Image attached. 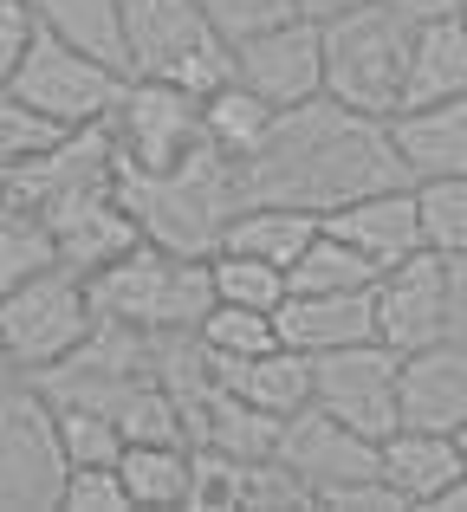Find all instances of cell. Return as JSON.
Returning a JSON list of instances; mask_svg holds the SVG:
<instances>
[{
    "label": "cell",
    "mask_w": 467,
    "mask_h": 512,
    "mask_svg": "<svg viewBox=\"0 0 467 512\" xmlns=\"http://www.w3.org/2000/svg\"><path fill=\"white\" fill-rule=\"evenodd\" d=\"M409 182L403 156L390 143V117H364L338 98H305L273 117L266 143L240 163L247 201H292V208L331 214L357 195Z\"/></svg>",
    "instance_id": "cell-1"
},
{
    "label": "cell",
    "mask_w": 467,
    "mask_h": 512,
    "mask_svg": "<svg viewBox=\"0 0 467 512\" xmlns=\"http://www.w3.org/2000/svg\"><path fill=\"white\" fill-rule=\"evenodd\" d=\"M117 195L137 214L143 240H156V247H169V253H195V260H208V253L221 247V234H228V221L247 208V195H240V163L221 156L215 143H202L189 163H176L163 175L117 169Z\"/></svg>",
    "instance_id": "cell-2"
},
{
    "label": "cell",
    "mask_w": 467,
    "mask_h": 512,
    "mask_svg": "<svg viewBox=\"0 0 467 512\" xmlns=\"http://www.w3.org/2000/svg\"><path fill=\"white\" fill-rule=\"evenodd\" d=\"M98 318L137 331H202L208 305H215V273L195 253H169L156 240H137L130 253H117L111 266L85 279Z\"/></svg>",
    "instance_id": "cell-3"
},
{
    "label": "cell",
    "mask_w": 467,
    "mask_h": 512,
    "mask_svg": "<svg viewBox=\"0 0 467 512\" xmlns=\"http://www.w3.org/2000/svg\"><path fill=\"white\" fill-rule=\"evenodd\" d=\"M325 26V98L351 104L364 117H396L409 98V46L416 26L390 13L383 0H357V7L331 13Z\"/></svg>",
    "instance_id": "cell-4"
},
{
    "label": "cell",
    "mask_w": 467,
    "mask_h": 512,
    "mask_svg": "<svg viewBox=\"0 0 467 512\" xmlns=\"http://www.w3.org/2000/svg\"><path fill=\"white\" fill-rule=\"evenodd\" d=\"M117 7H124L130 78H169L202 98L234 78V46L215 33L202 0H117Z\"/></svg>",
    "instance_id": "cell-5"
},
{
    "label": "cell",
    "mask_w": 467,
    "mask_h": 512,
    "mask_svg": "<svg viewBox=\"0 0 467 512\" xmlns=\"http://www.w3.org/2000/svg\"><path fill=\"white\" fill-rule=\"evenodd\" d=\"M91 325H98V305H91L85 273H72V266H46V273L0 292V344L20 376L65 363L91 338Z\"/></svg>",
    "instance_id": "cell-6"
},
{
    "label": "cell",
    "mask_w": 467,
    "mask_h": 512,
    "mask_svg": "<svg viewBox=\"0 0 467 512\" xmlns=\"http://www.w3.org/2000/svg\"><path fill=\"white\" fill-rule=\"evenodd\" d=\"M124 78L130 72H117L111 59H98V52H85V46H72V39L39 26V39L26 46V59H20V72L7 78V91L26 111H39L46 124L78 130V124H104V117L117 111Z\"/></svg>",
    "instance_id": "cell-7"
},
{
    "label": "cell",
    "mask_w": 467,
    "mask_h": 512,
    "mask_svg": "<svg viewBox=\"0 0 467 512\" xmlns=\"http://www.w3.org/2000/svg\"><path fill=\"white\" fill-rule=\"evenodd\" d=\"M72 474L59 448V409L33 376L0 389V512H52Z\"/></svg>",
    "instance_id": "cell-8"
},
{
    "label": "cell",
    "mask_w": 467,
    "mask_h": 512,
    "mask_svg": "<svg viewBox=\"0 0 467 512\" xmlns=\"http://www.w3.org/2000/svg\"><path fill=\"white\" fill-rule=\"evenodd\" d=\"M104 124H111V143H117V169H143V175L189 163L208 143L202 91H182L169 78H124V98Z\"/></svg>",
    "instance_id": "cell-9"
},
{
    "label": "cell",
    "mask_w": 467,
    "mask_h": 512,
    "mask_svg": "<svg viewBox=\"0 0 467 512\" xmlns=\"http://www.w3.org/2000/svg\"><path fill=\"white\" fill-rule=\"evenodd\" d=\"M396 357L383 338H364V344H344V350H318L312 357V402L338 422H351L357 435L383 441L403 428V409H396Z\"/></svg>",
    "instance_id": "cell-10"
},
{
    "label": "cell",
    "mask_w": 467,
    "mask_h": 512,
    "mask_svg": "<svg viewBox=\"0 0 467 512\" xmlns=\"http://www.w3.org/2000/svg\"><path fill=\"white\" fill-rule=\"evenodd\" d=\"M234 78L253 85L273 111L318 98L325 91V26L312 13H292L253 39H234Z\"/></svg>",
    "instance_id": "cell-11"
},
{
    "label": "cell",
    "mask_w": 467,
    "mask_h": 512,
    "mask_svg": "<svg viewBox=\"0 0 467 512\" xmlns=\"http://www.w3.org/2000/svg\"><path fill=\"white\" fill-rule=\"evenodd\" d=\"M370 305H377V338L396 357L442 344L448 338V260L435 247H422L409 260L383 266L377 286H370Z\"/></svg>",
    "instance_id": "cell-12"
},
{
    "label": "cell",
    "mask_w": 467,
    "mask_h": 512,
    "mask_svg": "<svg viewBox=\"0 0 467 512\" xmlns=\"http://www.w3.org/2000/svg\"><path fill=\"white\" fill-rule=\"evenodd\" d=\"M52 227V247H59V266H72V273H98V266H111L117 253H130L143 240L137 214L124 208V195H117V182H98V188H78V195L52 201V208H39Z\"/></svg>",
    "instance_id": "cell-13"
},
{
    "label": "cell",
    "mask_w": 467,
    "mask_h": 512,
    "mask_svg": "<svg viewBox=\"0 0 467 512\" xmlns=\"http://www.w3.org/2000/svg\"><path fill=\"white\" fill-rule=\"evenodd\" d=\"M273 454H279V461H286L312 493L377 474V441L357 435V428L338 422V415H325L318 402H305V409H292L286 422H279V448H273Z\"/></svg>",
    "instance_id": "cell-14"
},
{
    "label": "cell",
    "mask_w": 467,
    "mask_h": 512,
    "mask_svg": "<svg viewBox=\"0 0 467 512\" xmlns=\"http://www.w3.org/2000/svg\"><path fill=\"white\" fill-rule=\"evenodd\" d=\"M396 409H403V428L455 435L467 422V344L442 338L429 350H409L396 370Z\"/></svg>",
    "instance_id": "cell-15"
},
{
    "label": "cell",
    "mask_w": 467,
    "mask_h": 512,
    "mask_svg": "<svg viewBox=\"0 0 467 512\" xmlns=\"http://www.w3.org/2000/svg\"><path fill=\"white\" fill-rule=\"evenodd\" d=\"M325 227L338 240H351L377 273L396 266V260H409V253H422V214H416V188H409V182L344 201V208L325 214Z\"/></svg>",
    "instance_id": "cell-16"
},
{
    "label": "cell",
    "mask_w": 467,
    "mask_h": 512,
    "mask_svg": "<svg viewBox=\"0 0 467 512\" xmlns=\"http://www.w3.org/2000/svg\"><path fill=\"white\" fill-rule=\"evenodd\" d=\"M273 318H279V344L305 350V357L377 338L370 286H357V292H286V305H279Z\"/></svg>",
    "instance_id": "cell-17"
},
{
    "label": "cell",
    "mask_w": 467,
    "mask_h": 512,
    "mask_svg": "<svg viewBox=\"0 0 467 512\" xmlns=\"http://www.w3.org/2000/svg\"><path fill=\"white\" fill-rule=\"evenodd\" d=\"M390 143H396V156H403L409 182H429V175H467V91L396 111L390 117Z\"/></svg>",
    "instance_id": "cell-18"
},
{
    "label": "cell",
    "mask_w": 467,
    "mask_h": 512,
    "mask_svg": "<svg viewBox=\"0 0 467 512\" xmlns=\"http://www.w3.org/2000/svg\"><path fill=\"white\" fill-rule=\"evenodd\" d=\"M208 376H215L228 396L279 415V422L312 402V357L292 350V344H273V350H260V357H208Z\"/></svg>",
    "instance_id": "cell-19"
},
{
    "label": "cell",
    "mask_w": 467,
    "mask_h": 512,
    "mask_svg": "<svg viewBox=\"0 0 467 512\" xmlns=\"http://www.w3.org/2000/svg\"><path fill=\"white\" fill-rule=\"evenodd\" d=\"M377 474L409 500V512H429V500L448 480H461L467 467H461L455 435H442V428H396V435L377 441Z\"/></svg>",
    "instance_id": "cell-20"
},
{
    "label": "cell",
    "mask_w": 467,
    "mask_h": 512,
    "mask_svg": "<svg viewBox=\"0 0 467 512\" xmlns=\"http://www.w3.org/2000/svg\"><path fill=\"white\" fill-rule=\"evenodd\" d=\"M130 512H182L195 487V448L189 441H124L117 454Z\"/></svg>",
    "instance_id": "cell-21"
},
{
    "label": "cell",
    "mask_w": 467,
    "mask_h": 512,
    "mask_svg": "<svg viewBox=\"0 0 467 512\" xmlns=\"http://www.w3.org/2000/svg\"><path fill=\"white\" fill-rule=\"evenodd\" d=\"M318 227H325V214H312V208H292V201H247V208L228 221L221 247L260 253V260H273V266H292L305 247H312Z\"/></svg>",
    "instance_id": "cell-22"
},
{
    "label": "cell",
    "mask_w": 467,
    "mask_h": 512,
    "mask_svg": "<svg viewBox=\"0 0 467 512\" xmlns=\"http://www.w3.org/2000/svg\"><path fill=\"white\" fill-rule=\"evenodd\" d=\"M467 91V26L461 13L455 20H429L416 26V46H409V104H435V98H455Z\"/></svg>",
    "instance_id": "cell-23"
},
{
    "label": "cell",
    "mask_w": 467,
    "mask_h": 512,
    "mask_svg": "<svg viewBox=\"0 0 467 512\" xmlns=\"http://www.w3.org/2000/svg\"><path fill=\"white\" fill-rule=\"evenodd\" d=\"M273 104L260 98L253 85H240V78H228V85H215L202 98V124H208V143H215L221 156H234V163H247L253 150L266 143V130H273Z\"/></svg>",
    "instance_id": "cell-24"
},
{
    "label": "cell",
    "mask_w": 467,
    "mask_h": 512,
    "mask_svg": "<svg viewBox=\"0 0 467 512\" xmlns=\"http://www.w3.org/2000/svg\"><path fill=\"white\" fill-rule=\"evenodd\" d=\"M26 7L39 13L46 33L72 39V46L111 59L117 72H130V59H124V7H117V0H26Z\"/></svg>",
    "instance_id": "cell-25"
},
{
    "label": "cell",
    "mask_w": 467,
    "mask_h": 512,
    "mask_svg": "<svg viewBox=\"0 0 467 512\" xmlns=\"http://www.w3.org/2000/svg\"><path fill=\"white\" fill-rule=\"evenodd\" d=\"M46 266H59L46 214H39L33 201H20V195L0 188V292L20 286V279H33V273H46Z\"/></svg>",
    "instance_id": "cell-26"
},
{
    "label": "cell",
    "mask_w": 467,
    "mask_h": 512,
    "mask_svg": "<svg viewBox=\"0 0 467 512\" xmlns=\"http://www.w3.org/2000/svg\"><path fill=\"white\" fill-rule=\"evenodd\" d=\"M286 279H292V292H357V286H377V266H370L351 240H338L331 227H318L312 247L286 266Z\"/></svg>",
    "instance_id": "cell-27"
},
{
    "label": "cell",
    "mask_w": 467,
    "mask_h": 512,
    "mask_svg": "<svg viewBox=\"0 0 467 512\" xmlns=\"http://www.w3.org/2000/svg\"><path fill=\"white\" fill-rule=\"evenodd\" d=\"M208 273H215V299L221 305H253V312H279L292 292L286 266L260 260V253H234V247H215L208 253Z\"/></svg>",
    "instance_id": "cell-28"
},
{
    "label": "cell",
    "mask_w": 467,
    "mask_h": 512,
    "mask_svg": "<svg viewBox=\"0 0 467 512\" xmlns=\"http://www.w3.org/2000/svg\"><path fill=\"white\" fill-rule=\"evenodd\" d=\"M416 188V214H422V247H435L442 260L467 253V175H429Z\"/></svg>",
    "instance_id": "cell-29"
},
{
    "label": "cell",
    "mask_w": 467,
    "mask_h": 512,
    "mask_svg": "<svg viewBox=\"0 0 467 512\" xmlns=\"http://www.w3.org/2000/svg\"><path fill=\"white\" fill-rule=\"evenodd\" d=\"M195 338H202L208 357H260V350L279 344V318L273 312H253V305H221L215 299Z\"/></svg>",
    "instance_id": "cell-30"
},
{
    "label": "cell",
    "mask_w": 467,
    "mask_h": 512,
    "mask_svg": "<svg viewBox=\"0 0 467 512\" xmlns=\"http://www.w3.org/2000/svg\"><path fill=\"white\" fill-rule=\"evenodd\" d=\"M59 409V448L72 467H117V454H124V428L111 422L104 409H91V402H52Z\"/></svg>",
    "instance_id": "cell-31"
},
{
    "label": "cell",
    "mask_w": 467,
    "mask_h": 512,
    "mask_svg": "<svg viewBox=\"0 0 467 512\" xmlns=\"http://www.w3.org/2000/svg\"><path fill=\"white\" fill-rule=\"evenodd\" d=\"M52 137H59V124H46L39 111H26V104L0 85V175H7L13 163H26L33 150H46Z\"/></svg>",
    "instance_id": "cell-32"
},
{
    "label": "cell",
    "mask_w": 467,
    "mask_h": 512,
    "mask_svg": "<svg viewBox=\"0 0 467 512\" xmlns=\"http://www.w3.org/2000/svg\"><path fill=\"white\" fill-rule=\"evenodd\" d=\"M202 13L215 20V33L234 46V39H253V33H266V26L292 20L299 0H202Z\"/></svg>",
    "instance_id": "cell-33"
},
{
    "label": "cell",
    "mask_w": 467,
    "mask_h": 512,
    "mask_svg": "<svg viewBox=\"0 0 467 512\" xmlns=\"http://www.w3.org/2000/svg\"><path fill=\"white\" fill-rule=\"evenodd\" d=\"M59 512H130L124 474L117 467H72L59 487Z\"/></svg>",
    "instance_id": "cell-34"
},
{
    "label": "cell",
    "mask_w": 467,
    "mask_h": 512,
    "mask_svg": "<svg viewBox=\"0 0 467 512\" xmlns=\"http://www.w3.org/2000/svg\"><path fill=\"white\" fill-rule=\"evenodd\" d=\"M318 506H325V512H409V500H403V493H396L383 474L344 480V487H325V493H318Z\"/></svg>",
    "instance_id": "cell-35"
},
{
    "label": "cell",
    "mask_w": 467,
    "mask_h": 512,
    "mask_svg": "<svg viewBox=\"0 0 467 512\" xmlns=\"http://www.w3.org/2000/svg\"><path fill=\"white\" fill-rule=\"evenodd\" d=\"M33 39H39V13L26 7V0H0V85L20 72V59H26Z\"/></svg>",
    "instance_id": "cell-36"
},
{
    "label": "cell",
    "mask_w": 467,
    "mask_h": 512,
    "mask_svg": "<svg viewBox=\"0 0 467 512\" xmlns=\"http://www.w3.org/2000/svg\"><path fill=\"white\" fill-rule=\"evenodd\" d=\"M448 338L467 344V253L448 260Z\"/></svg>",
    "instance_id": "cell-37"
},
{
    "label": "cell",
    "mask_w": 467,
    "mask_h": 512,
    "mask_svg": "<svg viewBox=\"0 0 467 512\" xmlns=\"http://www.w3.org/2000/svg\"><path fill=\"white\" fill-rule=\"evenodd\" d=\"M390 13H403L409 26H429V20H455L467 0H383Z\"/></svg>",
    "instance_id": "cell-38"
},
{
    "label": "cell",
    "mask_w": 467,
    "mask_h": 512,
    "mask_svg": "<svg viewBox=\"0 0 467 512\" xmlns=\"http://www.w3.org/2000/svg\"><path fill=\"white\" fill-rule=\"evenodd\" d=\"M429 512H467V474H461V480H448V487L429 500Z\"/></svg>",
    "instance_id": "cell-39"
},
{
    "label": "cell",
    "mask_w": 467,
    "mask_h": 512,
    "mask_svg": "<svg viewBox=\"0 0 467 512\" xmlns=\"http://www.w3.org/2000/svg\"><path fill=\"white\" fill-rule=\"evenodd\" d=\"M357 7V0H299V13H312V20H331V13Z\"/></svg>",
    "instance_id": "cell-40"
},
{
    "label": "cell",
    "mask_w": 467,
    "mask_h": 512,
    "mask_svg": "<svg viewBox=\"0 0 467 512\" xmlns=\"http://www.w3.org/2000/svg\"><path fill=\"white\" fill-rule=\"evenodd\" d=\"M13 376H20V370H13V357H7V344H0V389H7V383H13Z\"/></svg>",
    "instance_id": "cell-41"
},
{
    "label": "cell",
    "mask_w": 467,
    "mask_h": 512,
    "mask_svg": "<svg viewBox=\"0 0 467 512\" xmlns=\"http://www.w3.org/2000/svg\"><path fill=\"white\" fill-rule=\"evenodd\" d=\"M455 441H461V467H467V422H461V428H455Z\"/></svg>",
    "instance_id": "cell-42"
},
{
    "label": "cell",
    "mask_w": 467,
    "mask_h": 512,
    "mask_svg": "<svg viewBox=\"0 0 467 512\" xmlns=\"http://www.w3.org/2000/svg\"><path fill=\"white\" fill-rule=\"evenodd\" d=\"M461 26H467V7H461Z\"/></svg>",
    "instance_id": "cell-43"
}]
</instances>
